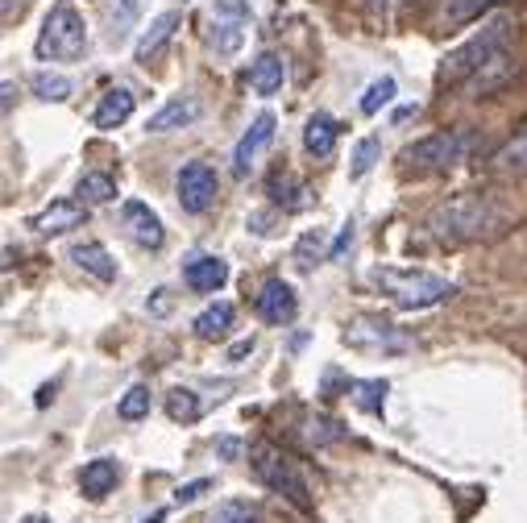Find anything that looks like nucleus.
<instances>
[{
    "instance_id": "obj_3",
    "label": "nucleus",
    "mask_w": 527,
    "mask_h": 523,
    "mask_svg": "<svg viewBox=\"0 0 527 523\" xmlns=\"http://www.w3.org/2000/svg\"><path fill=\"white\" fill-rule=\"evenodd\" d=\"M507 38H511V17H494L486 21L482 30L474 38H465L457 50H449L445 59H440L436 67V84H469L490 59H498V54L507 50Z\"/></svg>"
},
{
    "instance_id": "obj_26",
    "label": "nucleus",
    "mask_w": 527,
    "mask_h": 523,
    "mask_svg": "<svg viewBox=\"0 0 527 523\" xmlns=\"http://www.w3.org/2000/svg\"><path fill=\"white\" fill-rule=\"evenodd\" d=\"M233 304H212V308H204L200 316H196V337L200 341H220V337H229V328H233Z\"/></svg>"
},
{
    "instance_id": "obj_24",
    "label": "nucleus",
    "mask_w": 527,
    "mask_h": 523,
    "mask_svg": "<svg viewBox=\"0 0 527 523\" xmlns=\"http://www.w3.org/2000/svg\"><path fill=\"white\" fill-rule=\"evenodd\" d=\"M270 200L279 204L283 212H299V208H308V187H303L295 175H287V171H274L270 175Z\"/></svg>"
},
{
    "instance_id": "obj_18",
    "label": "nucleus",
    "mask_w": 527,
    "mask_h": 523,
    "mask_svg": "<svg viewBox=\"0 0 527 523\" xmlns=\"http://www.w3.org/2000/svg\"><path fill=\"white\" fill-rule=\"evenodd\" d=\"M200 100L196 96H175V100H166L158 113H150L146 121V133H171V129H187L191 121H200Z\"/></svg>"
},
{
    "instance_id": "obj_7",
    "label": "nucleus",
    "mask_w": 527,
    "mask_h": 523,
    "mask_svg": "<svg viewBox=\"0 0 527 523\" xmlns=\"http://www.w3.org/2000/svg\"><path fill=\"white\" fill-rule=\"evenodd\" d=\"M341 341L349 349H362V353H407V349H415V337L403 333L399 324L382 320V316H353L345 324Z\"/></svg>"
},
{
    "instance_id": "obj_15",
    "label": "nucleus",
    "mask_w": 527,
    "mask_h": 523,
    "mask_svg": "<svg viewBox=\"0 0 527 523\" xmlns=\"http://www.w3.org/2000/svg\"><path fill=\"white\" fill-rule=\"evenodd\" d=\"M117 482H121V461H113V457H96L79 470V490H83V499H92V503L108 499V494L117 490Z\"/></svg>"
},
{
    "instance_id": "obj_9",
    "label": "nucleus",
    "mask_w": 527,
    "mask_h": 523,
    "mask_svg": "<svg viewBox=\"0 0 527 523\" xmlns=\"http://www.w3.org/2000/svg\"><path fill=\"white\" fill-rule=\"evenodd\" d=\"M216 191H220V179H216V171L208 167L204 158H191V162H183V167H179V175H175V196H179V208L187 216L208 212L216 204Z\"/></svg>"
},
{
    "instance_id": "obj_2",
    "label": "nucleus",
    "mask_w": 527,
    "mask_h": 523,
    "mask_svg": "<svg viewBox=\"0 0 527 523\" xmlns=\"http://www.w3.org/2000/svg\"><path fill=\"white\" fill-rule=\"evenodd\" d=\"M374 287L391 299L395 308H407V312H428L436 304L457 295V283L445 279V274H432V270H399V266H382L370 274Z\"/></svg>"
},
{
    "instance_id": "obj_41",
    "label": "nucleus",
    "mask_w": 527,
    "mask_h": 523,
    "mask_svg": "<svg viewBox=\"0 0 527 523\" xmlns=\"http://www.w3.org/2000/svg\"><path fill=\"white\" fill-rule=\"evenodd\" d=\"M374 5H386V0H374Z\"/></svg>"
},
{
    "instance_id": "obj_32",
    "label": "nucleus",
    "mask_w": 527,
    "mask_h": 523,
    "mask_svg": "<svg viewBox=\"0 0 527 523\" xmlns=\"http://www.w3.org/2000/svg\"><path fill=\"white\" fill-rule=\"evenodd\" d=\"M395 92H399V88H395V79H391V75H382V79H374V84L362 92V100H357V108H362L366 117H374V113H382V108L395 100Z\"/></svg>"
},
{
    "instance_id": "obj_13",
    "label": "nucleus",
    "mask_w": 527,
    "mask_h": 523,
    "mask_svg": "<svg viewBox=\"0 0 527 523\" xmlns=\"http://www.w3.org/2000/svg\"><path fill=\"white\" fill-rule=\"evenodd\" d=\"M83 225H88V204H83V200H54L38 216H30V229L42 233V237L71 233V229H83Z\"/></svg>"
},
{
    "instance_id": "obj_6",
    "label": "nucleus",
    "mask_w": 527,
    "mask_h": 523,
    "mask_svg": "<svg viewBox=\"0 0 527 523\" xmlns=\"http://www.w3.org/2000/svg\"><path fill=\"white\" fill-rule=\"evenodd\" d=\"M249 465H254V474L262 478V486H270L274 494H283L287 503H295L299 511L312 507V490H308V478L295 470V461L283 457L274 445H254L249 449Z\"/></svg>"
},
{
    "instance_id": "obj_11",
    "label": "nucleus",
    "mask_w": 527,
    "mask_h": 523,
    "mask_svg": "<svg viewBox=\"0 0 527 523\" xmlns=\"http://www.w3.org/2000/svg\"><path fill=\"white\" fill-rule=\"evenodd\" d=\"M121 225L125 233L142 245V250H162V241H166V229H162V216L142 204V200H125L121 204Z\"/></svg>"
},
{
    "instance_id": "obj_21",
    "label": "nucleus",
    "mask_w": 527,
    "mask_h": 523,
    "mask_svg": "<svg viewBox=\"0 0 527 523\" xmlns=\"http://www.w3.org/2000/svg\"><path fill=\"white\" fill-rule=\"evenodd\" d=\"M283 79H287V59H283V54L266 50V54H258V59L249 63V88H254L258 96H274L283 88Z\"/></svg>"
},
{
    "instance_id": "obj_10",
    "label": "nucleus",
    "mask_w": 527,
    "mask_h": 523,
    "mask_svg": "<svg viewBox=\"0 0 527 523\" xmlns=\"http://www.w3.org/2000/svg\"><path fill=\"white\" fill-rule=\"evenodd\" d=\"M274 113H258L254 121H249V129L241 133V142L233 146V175L237 179H245L249 171H254V162H258V154L274 142Z\"/></svg>"
},
{
    "instance_id": "obj_31",
    "label": "nucleus",
    "mask_w": 527,
    "mask_h": 523,
    "mask_svg": "<svg viewBox=\"0 0 527 523\" xmlns=\"http://www.w3.org/2000/svg\"><path fill=\"white\" fill-rule=\"evenodd\" d=\"M30 88H34V96L38 100H67L71 92H75V84L67 75H59V71H34V79H30Z\"/></svg>"
},
{
    "instance_id": "obj_30",
    "label": "nucleus",
    "mask_w": 527,
    "mask_h": 523,
    "mask_svg": "<svg viewBox=\"0 0 527 523\" xmlns=\"http://www.w3.org/2000/svg\"><path fill=\"white\" fill-rule=\"evenodd\" d=\"M349 391H353V403L362 407V411H370V416H378L382 411V403H386V382L382 378H357V382H349Z\"/></svg>"
},
{
    "instance_id": "obj_5",
    "label": "nucleus",
    "mask_w": 527,
    "mask_h": 523,
    "mask_svg": "<svg viewBox=\"0 0 527 523\" xmlns=\"http://www.w3.org/2000/svg\"><path fill=\"white\" fill-rule=\"evenodd\" d=\"M478 146V137L469 129H440V133H428L420 142L403 146L399 162L407 171H420V175H440V171H453L457 162H465V154Z\"/></svg>"
},
{
    "instance_id": "obj_25",
    "label": "nucleus",
    "mask_w": 527,
    "mask_h": 523,
    "mask_svg": "<svg viewBox=\"0 0 527 523\" xmlns=\"http://www.w3.org/2000/svg\"><path fill=\"white\" fill-rule=\"evenodd\" d=\"M349 428L341 420H332V416H320V411H312V416H303V440L316 449H328V445H337V440H345Z\"/></svg>"
},
{
    "instance_id": "obj_22",
    "label": "nucleus",
    "mask_w": 527,
    "mask_h": 523,
    "mask_svg": "<svg viewBox=\"0 0 527 523\" xmlns=\"http://www.w3.org/2000/svg\"><path fill=\"white\" fill-rule=\"evenodd\" d=\"M515 75V63H511V54L503 50V54H498V59H490L474 79H469V84H465V92L469 96H474V100H482V96H494L498 88H503L507 84V79Z\"/></svg>"
},
{
    "instance_id": "obj_16",
    "label": "nucleus",
    "mask_w": 527,
    "mask_h": 523,
    "mask_svg": "<svg viewBox=\"0 0 527 523\" xmlns=\"http://www.w3.org/2000/svg\"><path fill=\"white\" fill-rule=\"evenodd\" d=\"M486 171L498 175V179H523L527 175V129L515 133V137H507L498 150H490Z\"/></svg>"
},
{
    "instance_id": "obj_28",
    "label": "nucleus",
    "mask_w": 527,
    "mask_h": 523,
    "mask_svg": "<svg viewBox=\"0 0 527 523\" xmlns=\"http://www.w3.org/2000/svg\"><path fill=\"white\" fill-rule=\"evenodd\" d=\"M200 523H262V511L249 499H225V503H216Z\"/></svg>"
},
{
    "instance_id": "obj_20",
    "label": "nucleus",
    "mask_w": 527,
    "mask_h": 523,
    "mask_svg": "<svg viewBox=\"0 0 527 523\" xmlns=\"http://www.w3.org/2000/svg\"><path fill=\"white\" fill-rule=\"evenodd\" d=\"M71 262H75L83 274L100 279V283H113V279H117V262H113V254H108L100 241H75V245H71Z\"/></svg>"
},
{
    "instance_id": "obj_23",
    "label": "nucleus",
    "mask_w": 527,
    "mask_h": 523,
    "mask_svg": "<svg viewBox=\"0 0 527 523\" xmlns=\"http://www.w3.org/2000/svg\"><path fill=\"white\" fill-rule=\"evenodd\" d=\"M337 137H341L337 121H332L328 113H316V117H308V125H303V150H308L312 158H328L332 150H337Z\"/></svg>"
},
{
    "instance_id": "obj_4",
    "label": "nucleus",
    "mask_w": 527,
    "mask_h": 523,
    "mask_svg": "<svg viewBox=\"0 0 527 523\" xmlns=\"http://www.w3.org/2000/svg\"><path fill=\"white\" fill-rule=\"evenodd\" d=\"M83 50H88V21L71 0H54L38 30L34 54L42 63H75Z\"/></svg>"
},
{
    "instance_id": "obj_29",
    "label": "nucleus",
    "mask_w": 527,
    "mask_h": 523,
    "mask_svg": "<svg viewBox=\"0 0 527 523\" xmlns=\"http://www.w3.org/2000/svg\"><path fill=\"white\" fill-rule=\"evenodd\" d=\"M166 416H171L175 424H196L204 416V403L191 387H175L171 395H166Z\"/></svg>"
},
{
    "instance_id": "obj_38",
    "label": "nucleus",
    "mask_w": 527,
    "mask_h": 523,
    "mask_svg": "<svg viewBox=\"0 0 527 523\" xmlns=\"http://www.w3.org/2000/svg\"><path fill=\"white\" fill-rule=\"evenodd\" d=\"M254 345H258L254 337H245V341H237V345H233V349L225 353V362H233V366H241V362H245V357H249V353H254Z\"/></svg>"
},
{
    "instance_id": "obj_40",
    "label": "nucleus",
    "mask_w": 527,
    "mask_h": 523,
    "mask_svg": "<svg viewBox=\"0 0 527 523\" xmlns=\"http://www.w3.org/2000/svg\"><path fill=\"white\" fill-rule=\"evenodd\" d=\"M162 519H166V507H158V511H154L150 519H142V523H162Z\"/></svg>"
},
{
    "instance_id": "obj_34",
    "label": "nucleus",
    "mask_w": 527,
    "mask_h": 523,
    "mask_svg": "<svg viewBox=\"0 0 527 523\" xmlns=\"http://www.w3.org/2000/svg\"><path fill=\"white\" fill-rule=\"evenodd\" d=\"M324 254H332L328 245H324V233H303V237L295 241V262H299L303 270H312Z\"/></svg>"
},
{
    "instance_id": "obj_33",
    "label": "nucleus",
    "mask_w": 527,
    "mask_h": 523,
    "mask_svg": "<svg viewBox=\"0 0 527 523\" xmlns=\"http://www.w3.org/2000/svg\"><path fill=\"white\" fill-rule=\"evenodd\" d=\"M378 158H382V142H378V137H362V142L353 146V167H349V171H353V179L370 175Z\"/></svg>"
},
{
    "instance_id": "obj_19",
    "label": "nucleus",
    "mask_w": 527,
    "mask_h": 523,
    "mask_svg": "<svg viewBox=\"0 0 527 523\" xmlns=\"http://www.w3.org/2000/svg\"><path fill=\"white\" fill-rule=\"evenodd\" d=\"M133 108H137V96L129 88H108L96 104V113H92V125L96 129H121L133 117Z\"/></svg>"
},
{
    "instance_id": "obj_12",
    "label": "nucleus",
    "mask_w": 527,
    "mask_h": 523,
    "mask_svg": "<svg viewBox=\"0 0 527 523\" xmlns=\"http://www.w3.org/2000/svg\"><path fill=\"white\" fill-rule=\"evenodd\" d=\"M254 308H258V316H262L266 324H291L295 312H299V295H295V287L283 283V279H266V283L258 287Z\"/></svg>"
},
{
    "instance_id": "obj_8",
    "label": "nucleus",
    "mask_w": 527,
    "mask_h": 523,
    "mask_svg": "<svg viewBox=\"0 0 527 523\" xmlns=\"http://www.w3.org/2000/svg\"><path fill=\"white\" fill-rule=\"evenodd\" d=\"M254 17L249 0H212V21H208V46L216 54H237L245 42V25Z\"/></svg>"
},
{
    "instance_id": "obj_36",
    "label": "nucleus",
    "mask_w": 527,
    "mask_h": 523,
    "mask_svg": "<svg viewBox=\"0 0 527 523\" xmlns=\"http://www.w3.org/2000/svg\"><path fill=\"white\" fill-rule=\"evenodd\" d=\"M494 0H445V21L449 25H461V21H474L482 17Z\"/></svg>"
},
{
    "instance_id": "obj_1",
    "label": "nucleus",
    "mask_w": 527,
    "mask_h": 523,
    "mask_svg": "<svg viewBox=\"0 0 527 523\" xmlns=\"http://www.w3.org/2000/svg\"><path fill=\"white\" fill-rule=\"evenodd\" d=\"M507 225V208L494 196H478V191H465V196H453L445 204H436L424 220V233L436 245H469L494 237Z\"/></svg>"
},
{
    "instance_id": "obj_17",
    "label": "nucleus",
    "mask_w": 527,
    "mask_h": 523,
    "mask_svg": "<svg viewBox=\"0 0 527 523\" xmlns=\"http://www.w3.org/2000/svg\"><path fill=\"white\" fill-rule=\"evenodd\" d=\"M183 283L191 291H200V295H212L229 283V262L225 258H212V254H200V258H191L183 266Z\"/></svg>"
},
{
    "instance_id": "obj_27",
    "label": "nucleus",
    "mask_w": 527,
    "mask_h": 523,
    "mask_svg": "<svg viewBox=\"0 0 527 523\" xmlns=\"http://www.w3.org/2000/svg\"><path fill=\"white\" fill-rule=\"evenodd\" d=\"M75 196L88 204V208H92V204H113V200H117V179L104 175V171H88V175H79Z\"/></svg>"
},
{
    "instance_id": "obj_39",
    "label": "nucleus",
    "mask_w": 527,
    "mask_h": 523,
    "mask_svg": "<svg viewBox=\"0 0 527 523\" xmlns=\"http://www.w3.org/2000/svg\"><path fill=\"white\" fill-rule=\"evenodd\" d=\"M237 449H241V445H237V440H229V436H225V440H220V453H225V457H237Z\"/></svg>"
},
{
    "instance_id": "obj_35",
    "label": "nucleus",
    "mask_w": 527,
    "mask_h": 523,
    "mask_svg": "<svg viewBox=\"0 0 527 523\" xmlns=\"http://www.w3.org/2000/svg\"><path fill=\"white\" fill-rule=\"evenodd\" d=\"M117 416L121 420H142V416H150V387H129L121 395V403H117Z\"/></svg>"
},
{
    "instance_id": "obj_37",
    "label": "nucleus",
    "mask_w": 527,
    "mask_h": 523,
    "mask_svg": "<svg viewBox=\"0 0 527 523\" xmlns=\"http://www.w3.org/2000/svg\"><path fill=\"white\" fill-rule=\"evenodd\" d=\"M208 486H212L208 478H200V482H187V486H179V490H175V503H196V499H200V494H204Z\"/></svg>"
},
{
    "instance_id": "obj_14",
    "label": "nucleus",
    "mask_w": 527,
    "mask_h": 523,
    "mask_svg": "<svg viewBox=\"0 0 527 523\" xmlns=\"http://www.w3.org/2000/svg\"><path fill=\"white\" fill-rule=\"evenodd\" d=\"M179 13L175 9H166V13H158V17H150V25L142 30V38H137V46H133V59L137 63H154L158 54L166 50V42L175 38V30H179Z\"/></svg>"
}]
</instances>
